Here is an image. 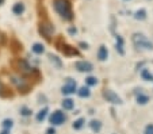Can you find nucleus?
<instances>
[{
    "instance_id": "obj_11",
    "label": "nucleus",
    "mask_w": 153,
    "mask_h": 134,
    "mask_svg": "<svg viewBox=\"0 0 153 134\" xmlns=\"http://www.w3.org/2000/svg\"><path fill=\"white\" fill-rule=\"evenodd\" d=\"M107 57H108V50H107V47L100 46L98 50V58L100 60V61H104V60H107Z\"/></svg>"
},
{
    "instance_id": "obj_22",
    "label": "nucleus",
    "mask_w": 153,
    "mask_h": 134,
    "mask_svg": "<svg viewBox=\"0 0 153 134\" xmlns=\"http://www.w3.org/2000/svg\"><path fill=\"white\" fill-rule=\"evenodd\" d=\"M137 102H138L140 104H146V103L149 102V98H148L146 95H142V93L140 92V95L137 96Z\"/></svg>"
},
{
    "instance_id": "obj_25",
    "label": "nucleus",
    "mask_w": 153,
    "mask_h": 134,
    "mask_svg": "<svg viewBox=\"0 0 153 134\" xmlns=\"http://www.w3.org/2000/svg\"><path fill=\"white\" fill-rule=\"evenodd\" d=\"M12 125H14V122H12V119H4V122H3V126L6 129H11L12 127Z\"/></svg>"
},
{
    "instance_id": "obj_33",
    "label": "nucleus",
    "mask_w": 153,
    "mask_h": 134,
    "mask_svg": "<svg viewBox=\"0 0 153 134\" xmlns=\"http://www.w3.org/2000/svg\"><path fill=\"white\" fill-rule=\"evenodd\" d=\"M1 134H10V130H8V129H6V130L1 131Z\"/></svg>"
},
{
    "instance_id": "obj_8",
    "label": "nucleus",
    "mask_w": 153,
    "mask_h": 134,
    "mask_svg": "<svg viewBox=\"0 0 153 134\" xmlns=\"http://www.w3.org/2000/svg\"><path fill=\"white\" fill-rule=\"evenodd\" d=\"M75 67H76V69L80 70V72H91V70L94 69L92 64L88 61H77L75 64Z\"/></svg>"
},
{
    "instance_id": "obj_28",
    "label": "nucleus",
    "mask_w": 153,
    "mask_h": 134,
    "mask_svg": "<svg viewBox=\"0 0 153 134\" xmlns=\"http://www.w3.org/2000/svg\"><path fill=\"white\" fill-rule=\"evenodd\" d=\"M6 42V37H4L3 33H0V45H3Z\"/></svg>"
},
{
    "instance_id": "obj_34",
    "label": "nucleus",
    "mask_w": 153,
    "mask_h": 134,
    "mask_svg": "<svg viewBox=\"0 0 153 134\" xmlns=\"http://www.w3.org/2000/svg\"><path fill=\"white\" fill-rule=\"evenodd\" d=\"M4 3V0H0V4H3Z\"/></svg>"
},
{
    "instance_id": "obj_6",
    "label": "nucleus",
    "mask_w": 153,
    "mask_h": 134,
    "mask_svg": "<svg viewBox=\"0 0 153 134\" xmlns=\"http://www.w3.org/2000/svg\"><path fill=\"white\" fill-rule=\"evenodd\" d=\"M57 46L65 56H77L79 54V52L75 47L69 46V45H67V44H60V42H57Z\"/></svg>"
},
{
    "instance_id": "obj_2",
    "label": "nucleus",
    "mask_w": 153,
    "mask_h": 134,
    "mask_svg": "<svg viewBox=\"0 0 153 134\" xmlns=\"http://www.w3.org/2000/svg\"><path fill=\"white\" fill-rule=\"evenodd\" d=\"M131 41H133L134 46H136L137 49H145V50H152L153 49V44L145 37L144 34H141V33H136V34H133Z\"/></svg>"
},
{
    "instance_id": "obj_18",
    "label": "nucleus",
    "mask_w": 153,
    "mask_h": 134,
    "mask_svg": "<svg viewBox=\"0 0 153 134\" xmlns=\"http://www.w3.org/2000/svg\"><path fill=\"white\" fill-rule=\"evenodd\" d=\"M77 95L80 98H88L90 96V90H88L87 87H81L80 90L77 91Z\"/></svg>"
},
{
    "instance_id": "obj_7",
    "label": "nucleus",
    "mask_w": 153,
    "mask_h": 134,
    "mask_svg": "<svg viewBox=\"0 0 153 134\" xmlns=\"http://www.w3.org/2000/svg\"><path fill=\"white\" fill-rule=\"evenodd\" d=\"M16 64H18V70H20L22 73H26V75L33 73V68L30 67L27 61H25V60H18Z\"/></svg>"
},
{
    "instance_id": "obj_16",
    "label": "nucleus",
    "mask_w": 153,
    "mask_h": 134,
    "mask_svg": "<svg viewBox=\"0 0 153 134\" xmlns=\"http://www.w3.org/2000/svg\"><path fill=\"white\" fill-rule=\"evenodd\" d=\"M49 60H50V62H52V64H54L57 68H61V67H62V62H61V60L58 58L57 56L49 54Z\"/></svg>"
},
{
    "instance_id": "obj_23",
    "label": "nucleus",
    "mask_w": 153,
    "mask_h": 134,
    "mask_svg": "<svg viewBox=\"0 0 153 134\" xmlns=\"http://www.w3.org/2000/svg\"><path fill=\"white\" fill-rule=\"evenodd\" d=\"M134 16H136V19H138V21H144L145 18H146V11H145V10H138Z\"/></svg>"
},
{
    "instance_id": "obj_4",
    "label": "nucleus",
    "mask_w": 153,
    "mask_h": 134,
    "mask_svg": "<svg viewBox=\"0 0 153 134\" xmlns=\"http://www.w3.org/2000/svg\"><path fill=\"white\" fill-rule=\"evenodd\" d=\"M103 96H104V99H106L107 102L113 103V104H121L122 103V99L111 90H104L103 91Z\"/></svg>"
},
{
    "instance_id": "obj_30",
    "label": "nucleus",
    "mask_w": 153,
    "mask_h": 134,
    "mask_svg": "<svg viewBox=\"0 0 153 134\" xmlns=\"http://www.w3.org/2000/svg\"><path fill=\"white\" fill-rule=\"evenodd\" d=\"M68 31H69V34L75 35V34H76V33H77V30H76V29H75V27H71V29H69V30H68Z\"/></svg>"
},
{
    "instance_id": "obj_26",
    "label": "nucleus",
    "mask_w": 153,
    "mask_h": 134,
    "mask_svg": "<svg viewBox=\"0 0 153 134\" xmlns=\"http://www.w3.org/2000/svg\"><path fill=\"white\" fill-rule=\"evenodd\" d=\"M20 114H22V115H25V117H27V115H30V114H31V110H29L27 107H22V108H20Z\"/></svg>"
},
{
    "instance_id": "obj_27",
    "label": "nucleus",
    "mask_w": 153,
    "mask_h": 134,
    "mask_svg": "<svg viewBox=\"0 0 153 134\" xmlns=\"http://www.w3.org/2000/svg\"><path fill=\"white\" fill-rule=\"evenodd\" d=\"M145 134H153V125H148L145 129Z\"/></svg>"
},
{
    "instance_id": "obj_12",
    "label": "nucleus",
    "mask_w": 153,
    "mask_h": 134,
    "mask_svg": "<svg viewBox=\"0 0 153 134\" xmlns=\"http://www.w3.org/2000/svg\"><path fill=\"white\" fill-rule=\"evenodd\" d=\"M12 12H14L15 15H22L25 12V6L22 3H16L12 7Z\"/></svg>"
},
{
    "instance_id": "obj_5",
    "label": "nucleus",
    "mask_w": 153,
    "mask_h": 134,
    "mask_svg": "<svg viewBox=\"0 0 153 134\" xmlns=\"http://www.w3.org/2000/svg\"><path fill=\"white\" fill-rule=\"evenodd\" d=\"M65 115H64V113H61V111H54V113L50 115V123L52 125H61V123L65 122Z\"/></svg>"
},
{
    "instance_id": "obj_29",
    "label": "nucleus",
    "mask_w": 153,
    "mask_h": 134,
    "mask_svg": "<svg viewBox=\"0 0 153 134\" xmlns=\"http://www.w3.org/2000/svg\"><path fill=\"white\" fill-rule=\"evenodd\" d=\"M46 134H56V130H54V127H49L46 130Z\"/></svg>"
},
{
    "instance_id": "obj_10",
    "label": "nucleus",
    "mask_w": 153,
    "mask_h": 134,
    "mask_svg": "<svg viewBox=\"0 0 153 134\" xmlns=\"http://www.w3.org/2000/svg\"><path fill=\"white\" fill-rule=\"evenodd\" d=\"M11 79H12V83H14L20 91L26 92V90H29V85L26 84V81H25L23 79H19V77H15V76H12Z\"/></svg>"
},
{
    "instance_id": "obj_13",
    "label": "nucleus",
    "mask_w": 153,
    "mask_h": 134,
    "mask_svg": "<svg viewBox=\"0 0 153 134\" xmlns=\"http://www.w3.org/2000/svg\"><path fill=\"white\" fill-rule=\"evenodd\" d=\"M117 50L119 52V54H123V39H122L121 35H117Z\"/></svg>"
},
{
    "instance_id": "obj_9",
    "label": "nucleus",
    "mask_w": 153,
    "mask_h": 134,
    "mask_svg": "<svg viewBox=\"0 0 153 134\" xmlns=\"http://www.w3.org/2000/svg\"><path fill=\"white\" fill-rule=\"evenodd\" d=\"M75 91H76V81H73L72 79H67V84L62 87V93L69 95V93H73Z\"/></svg>"
},
{
    "instance_id": "obj_14",
    "label": "nucleus",
    "mask_w": 153,
    "mask_h": 134,
    "mask_svg": "<svg viewBox=\"0 0 153 134\" xmlns=\"http://www.w3.org/2000/svg\"><path fill=\"white\" fill-rule=\"evenodd\" d=\"M61 106H62L64 110H72L73 106H75V103H73L72 99H64V102L61 103Z\"/></svg>"
},
{
    "instance_id": "obj_17",
    "label": "nucleus",
    "mask_w": 153,
    "mask_h": 134,
    "mask_svg": "<svg viewBox=\"0 0 153 134\" xmlns=\"http://www.w3.org/2000/svg\"><path fill=\"white\" fill-rule=\"evenodd\" d=\"M48 111H49V110H48V107H45V108H42V110L37 114V121H38V122H42V121L46 118Z\"/></svg>"
},
{
    "instance_id": "obj_3",
    "label": "nucleus",
    "mask_w": 153,
    "mask_h": 134,
    "mask_svg": "<svg viewBox=\"0 0 153 134\" xmlns=\"http://www.w3.org/2000/svg\"><path fill=\"white\" fill-rule=\"evenodd\" d=\"M39 33L46 38V39H50V35L54 33V27H53V24L49 23V22H42V23L39 24Z\"/></svg>"
},
{
    "instance_id": "obj_31",
    "label": "nucleus",
    "mask_w": 153,
    "mask_h": 134,
    "mask_svg": "<svg viewBox=\"0 0 153 134\" xmlns=\"http://www.w3.org/2000/svg\"><path fill=\"white\" fill-rule=\"evenodd\" d=\"M3 91H4V85H3V83L0 81V93L3 95Z\"/></svg>"
},
{
    "instance_id": "obj_24",
    "label": "nucleus",
    "mask_w": 153,
    "mask_h": 134,
    "mask_svg": "<svg viewBox=\"0 0 153 134\" xmlns=\"http://www.w3.org/2000/svg\"><path fill=\"white\" fill-rule=\"evenodd\" d=\"M85 83H87V85H96L98 84V79H96V77H92V76H90V77H87L85 79Z\"/></svg>"
},
{
    "instance_id": "obj_20",
    "label": "nucleus",
    "mask_w": 153,
    "mask_h": 134,
    "mask_svg": "<svg viewBox=\"0 0 153 134\" xmlns=\"http://www.w3.org/2000/svg\"><path fill=\"white\" fill-rule=\"evenodd\" d=\"M90 126H91V129H92L94 131H100V129H102V123L99 122V121H91V123H90Z\"/></svg>"
},
{
    "instance_id": "obj_21",
    "label": "nucleus",
    "mask_w": 153,
    "mask_h": 134,
    "mask_svg": "<svg viewBox=\"0 0 153 134\" xmlns=\"http://www.w3.org/2000/svg\"><path fill=\"white\" fill-rule=\"evenodd\" d=\"M141 76H142V79L146 80V81H152V80H153L152 73H150L148 69H144V70H142V72H141Z\"/></svg>"
},
{
    "instance_id": "obj_19",
    "label": "nucleus",
    "mask_w": 153,
    "mask_h": 134,
    "mask_svg": "<svg viewBox=\"0 0 153 134\" xmlns=\"http://www.w3.org/2000/svg\"><path fill=\"white\" fill-rule=\"evenodd\" d=\"M84 123H85V119H84V118H79L77 121H75V122H73V129H75V130H79V129H81L84 126Z\"/></svg>"
},
{
    "instance_id": "obj_1",
    "label": "nucleus",
    "mask_w": 153,
    "mask_h": 134,
    "mask_svg": "<svg viewBox=\"0 0 153 134\" xmlns=\"http://www.w3.org/2000/svg\"><path fill=\"white\" fill-rule=\"evenodd\" d=\"M54 10L65 21H71L73 18L72 7H71V3L68 0H54Z\"/></svg>"
},
{
    "instance_id": "obj_15",
    "label": "nucleus",
    "mask_w": 153,
    "mask_h": 134,
    "mask_svg": "<svg viewBox=\"0 0 153 134\" xmlns=\"http://www.w3.org/2000/svg\"><path fill=\"white\" fill-rule=\"evenodd\" d=\"M31 49H33V52H34L35 54H42V53L45 52V47H43L42 44H34Z\"/></svg>"
},
{
    "instance_id": "obj_32",
    "label": "nucleus",
    "mask_w": 153,
    "mask_h": 134,
    "mask_svg": "<svg viewBox=\"0 0 153 134\" xmlns=\"http://www.w3.org/2000/svg\"><path fill=\"white\" fill-rule=\"evenodd\" d=\"M80 46L83 47V49H88V45H87V44H84V42H80Z\"/></svg>"
}]
</instances>
